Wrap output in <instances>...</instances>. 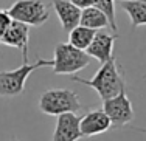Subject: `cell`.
<instances>
[{"instance_id":"cell-1","label":"cell","mask_w":146,"mask_h":141,"mask_svg":"<svg viewBox=\"0 0 146 141\" xmlns=\"http://www.w3.org/2000/svg\"><path fill=\"white\" fill-rule=\"evenodd\" d=\"M72 81L92 87L93 90L100 95V98L103 99V102L126 92L124 73H123V70H121V67L118 65L115 56L110 61H107L106 64H103L92 79L72 76Z\"/></svg>"},{"instance_id":"cell-2","label":"cell","mask_w":146,"mask_h":141,"mask_svg":"<svg viewBox=\"0 0 146 141\" xmlns=\"http://www.w3.org/2000/svg\"><path fill=\"white\" fill-rule=\"evenodd\" d=\"M39 110L45 115L58 116L64 113H78L82 110L76 92L68 88H48L39 98Z\"/></svg>"},{"instance_id":"cell-3","label":"cell","mask_w":146,"mask_h":141,"mask_svg":"<svg viewBox=\"0 0 146 141\" xmlns=\"http://www.w3.org/2000/svg\"><path fill=\"white\" fill-rule=\"evenodd\" d=\"M42 67H53V61L39 57L34 64H22L16 70L0 71V96H17L23 93L28 76Z\"/></svg>"},{"instance_id":"cell-4","label":"cell","mask_w":146,"mask_h":141,"mask_svg":"<svg viewBox=\"0 0 146 141\" xmlns=\"http://www.w3.org/2000/svg\"><path fill=\"white\" fill-rule=\"evenodd\" d=\"M51 61L54 74H75L87 67L92 57L86 51L78 50L68 42H61L54 47V57Z\"/></svg>"},{"instance_id":"cell-5","label":"cell","mask_w":146,"mask_h":141,"mask_svg":"<svg viewBox=\"0 0 146 141\" xmlns=\"http://www.w3.org/2000/svg\"><path fill=\"white\" fill-rule=\"evenodd\" d=\"M8 14L28 26H40L50 19V9L44 0H17L8 8Z\"/></svg>"},{"instance_id":"cell-6","label":"cell","mask_w":146,"mask_h":141,"mask_svg":"<svg viewBox=\"0 0 146 141\" xmlns=\"http://www.w3.org/2000/svg\"><path fill=\"white\" fill-rule=\"evenodd\" d=\"M103 110L106 112V115L109 116L110 123H112V129H120V127L129 124L135 116L132 102H131V99L127 98L126 92L115 96V98H112V99L104 101L103 102Z\"/></svg>"},{"instance_id":"cell-7","label":"cell","mask_w":146,"mask_h":141,"mask_svg":"<svg viewBox=\"0 0 146 141\" xmlns=\"http://www.w3.org/2000/svg\"><path fill=\"white\" fill-rule=\"evenodd\" d=\"M79 129H81L82 136L90 138V136L101 135L109 129H112V123H110L109 116L106 115V112L103 109H93L86 113L84 116H81Z\"/></svg>"},{"instance_id":"cell-8","label":"cell","mask_w":146,"mask_h":141,"mask_svg":"<svg viewBox=\"0 0 146 141\" xmlns=\"http://www.w3.org/2000/svg\"><path fill=\"white\" fill-rule=\"evenodd\" d=\"M2 45L19 48L23 54V64H28V42H30V26L25 23H20L17 20H13L8 31L3 34L0 39Z\"/></svg>"},{"instance_id":"cell-9","label":"cell","mask_w":146,"mask_h":141,"mask_svg":"<svg viewBox=\"0 0 146 141\" xmlns=\"http://www.w3.org/2000/svg\"><path fill=\"white\" fill-rule=\"evenodd\" d=\"M79 116L76 113H64L56 118V127L53 132V141H78L81 138Z\"/></svg>"},{"instance_id":"cell-10","label":"cell","mask_w":146,"mask_h":141,"mask_svg":"<svg viewBox=\"0 0 146 141\" xmlns=\"http://www.w3.org/2000/svg\"><path fill=\"white\" fill-rule=\"evenodd\" d=\"M117 36L115 34H109L104 31H96L95 37H93L90 47L86 50V53L90 57H95L100 64H106L107 61H110L113 57V42H115Z\"/></svg>"},{"instance_id":"cell-11","label":"cell","mask_w":146,"mask_h":141,"mask_svg":"<svg viewBox=\"0 0 146 141\" xmlns=\"http://www.w3.org/2000/svg\"><path fill=\"white\" fill-rule=\"evenodd\" d=\"M51 6H53L54 13H56L61 26L65 33H70L79 25L81 20V11L78 6H75L68 0H51Z\"/></svg>"},{"instance_id":"cell-12","label":"cell","mask_w":146,"mask_h":141,"mask_svg":"<svg viewBox=\"0 0 146 141\" xmlns=\"http://www.w3.org/2000/svg\"><path fill=\"white\" fill-rule=\"evenodd\" d=\"M79 25L98 31V30H103V28L110 26V23H109L107 16L104 14L100 8H96V6H89V8H86V9L81 11V20H79Z\"/></svg>"},{"instance_id":"cell-13","label":"cell","mask_w":146,"mask_h":141,"mask_svg":"<svg viewBox=\"0 0 146 141\" xmlns=\"http://www.w3.org/2000/svg\"><path fill=\"white\" fill-rule=\"evenodd\" d=\"M95 34H96L95 30H90V28H86V26L78 25L75 30H72L68 33V43L73 45L75 48H78V50L86 51L90 47Z\"/></svg>"},{"instance_id":"cell-14","label":"cell","mask_w":146,"mask_h":141,"mask_svg":"<svg viewBox=\"0 0 146 141\" xmlns=\"http://www.w3.org/2000/svg\"><path fill=\"white\" fill-rule=\"evenodd\" d=\"M123 9L131 19V25L134 28L146 25V2H129L123 0Z\"/></svg>"},{"instance_id":"cell-15","label":"cell","mask_w":146,"mask_h":141,"mask_svg":"<svg viewBox=\"0 0 146 141\" xmlns=\"http://www.w3.org/2000/svg\"><path fill=\"white\" fill-rule=\"evenodd\" d=\"M11 16L8 14V9H0V39L3 37V34L8 31V28L11 26Z\"/></svg>"},{"instance_id":"cell-16","label":"cell","mask_w":146,"mask_h":141,"mask_svg":"<svg viewBox=\"0 0 146 141\" xmlns=\"http://www.w3.org/2000/svg\"><path fill=\"white\" fill-rule=\"evenodd\" d=\"M68 2H72L75 6H78L79 9H86L89 8V6H95L96 0H68Z\"/></svg>"},{"instance_id":"cell-17","label":"cell","mask_w":146,"mask_h":141,"mask_svg":"<svg viewBox=\"0 0 146 141\" xmlns=\"http://www.w3.org/2000/svg\"><path fill=\"white\" fill-rule=\"evenodd\" d=\"M11 141H19V140H17L16 136H13V138H11Z\"/></svg>"},{"instance_id":"cell-18","label":"cell","mask_w":146,"mask_h":141,"mask_svg":"<svg viewBox=\"0 0 146 141\" xmlns=\"http://www.w3.org/2000/svg\"><path fill=\"white\" fill-rule=\"evenodd\" d=\"M0 48H2V42H0Z\"/></svg>"},{"instance_id":"cell-19","label":"cell","mask_w":146,"mask_h":141,"mask_svg":"<svg viewBox=\"0 0 146 141\" xmlns=\"http://www.w3.org/2000/svg\"><path fill=\"white\" fill-rule=\"evenodd\" d=\"M143 132H146V130H143Z\"/></svg>"}]
</instances>
